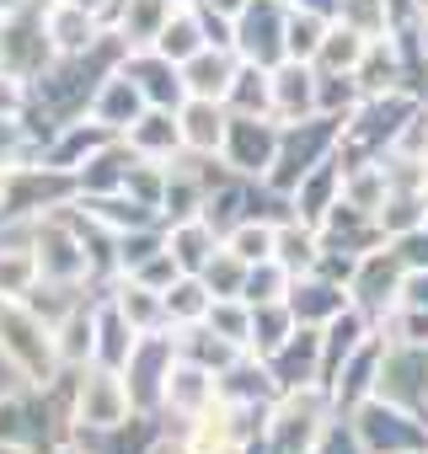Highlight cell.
I'll list each match as a JSON object with an SVG mask.
<instances>
[{
  "label": "cell",
  "instance_id": "1",
  "mask_svg": "<svg viewBox=\"0 0 428 454\" xmlns=\"http://www.w3.org/2000/svg\"><path fill=\"white\" fill-rule=\"evenodd\" d=\"M81 417L97 422V427H113L123 417V385L113 374H97L86 390H81Z\"/></svg>",
  "mask_w": 428,
  "mask_h": 454
}]
</instances>
